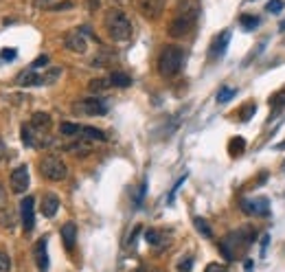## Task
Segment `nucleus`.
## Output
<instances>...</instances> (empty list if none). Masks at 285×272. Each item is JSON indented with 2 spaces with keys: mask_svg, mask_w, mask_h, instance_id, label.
I'll return each instance as SVG.
<instances>
[{
  "mask_svg": "<svg viewBox=\"0 0 285 272\" xmlns=\"http://www.w3.org/2000/svg\"><path fill=\"white\" fill-rule=\"evenodd\" d=\"M244 147H246V140L244 138H233L231 145H228V149H231L233 156H239V154L244 152Z\"/></svg>",
  "mask_w": 285,
  "mask_h": 272,
  "instance_id": "27",
  "label": "nucleus"
},
{
  "mask_svg": "<svg viewBox=\"0 0 285 272\" xmlns=\"http://www.w3.org/2000/svg\"><path fill=\"white\" fill-rule=\"evenodd\" d=\"M62 239H64V246H66V250H73L75 242H77V226H75L73 222H66L62 226Z\"/></svg>",
  "mask_w": 285,
  "mask_h": 272,
  "instance_id": "17",
  "label": "nucleus"
},
{
  "mask_svg": "<svg viewBox=\"0 0 285 272\" xmlns=\"http://www.w3.org/2000/svg\"><path fill=\"white\" fill-rule=\"evenodd\" d=\"M16 83L18 86H42V75H37L33 68L31 70H25L16 77Z\"/></svg>",
  "mask_w": 285,
  "mask_h": 272,
  "instance_id": "16",
  "label": "nucleus"
},
{
  "mask_svg": "<svg viewBox=\"0 0 285 272\" xmlns=\"http://www.w3.org/2000/svg\"><path fill=\"white\" fill-rule=\"evenodd\" d=\"M33 255H35V264H37V268H40V272H46V270H49V252H46V237H44V239H40V242L35 244Z\"/></svg>",
  "mask_w": 285,
  "mask_h": 272,
  "instance_id": "13",
  "label": "nucleus"
},
{
  "mask_svg": "<svg viewBox=\"0 0 285 272\" xmlns=\"http://www.w3.org/2000/svg\"><path fill=\"white\" fill-rule=\"evenodd\" d=\"M279 29H281V31H283V33H285V20L281 22V27H279Z\"/></svg>",
  "mask_w": 285,
  "mask_h": 272,
  "instance_id": "44",
  "label": "nucleus"
},
{
  "mask_svg": "<svg viewBox=\"0 0 285 272\" xmlns=\"http://www.w3.org/2000/svg\"><path fill=\"white\" fill-rule=\"evenodd\" d=\"M20 222H22V228L26 233L33 231L35 226V202L33 198H25L20 202Z\"/></svg>",
  "mask_w": 285,
  "mask_h": 272,
  "instance_id": "7",
  "label": "nucleus"
},
{
  "mask_svg": "<svg viewBox=\"0 0 285 272\" xmlns=\"http://www.w3.org/2000/svg\"><path fill=\"white\" fill-rule=\"evenodd\" d=\"M73 7V2H59V4H55V7H51V11H62V9H71Z\"/></svg>",
  "mask_w": 285,
  "mask_h": 272,
  "instance_id": "40",
  "label": "nucleus"
},
{
  "mask_svg": "<svg viewBox=\"0 0 285 272\" xmlns=\"http://www.w3.org/2000/svg\"><path fill=\"white\" fill-rule=\"evenodd\" d=\"M59 132H62L64 136H77V138H79L81 125H79V123H62V125H59Z\"/></svg>",
  "mask_w": 285,
  "mask_h": 272,
  "instance_id": "23",
  "label": "nucleus"
},
{
  "mask_svg": "<svg viewBox=\"0 0 285 272\" xmlns=\"http://www.w3.org/2000/svg\"><path fill=\"white\" fill-rule=\"evenodd\" d=\"M29 167L26 165H20L11 171V178H9V185H11V191L13 193H25L29 189Z\"/></svg>",
  "mask_w": 285,
  "mask_h": 272,
  "instance_id": "6",
  "label": "nucleus"
},
{
  "mask_svg": "<svg viewBox=\"0 0 285 272\" xmlns=\"http://www.w3.org/2000/svg\"><path fill=\"white\" fill-rule=\"evenodd\" d=\"M90 149H92V145H90V140H86V138H77L75 143L66 145V152H73V154H88Z\"/></svg>",
  "mask_w": 285,
  "mask_h": 272,
  "instance_id": "19",
  "label": "nucleus"
},
{
  "mask_svg": "<svg viewBox=\"0 0 285 272\" xmlns=\"http://www.w3.org/2000/svg\"><path fill=\"white\" fill-rule=\"evenodd\" d=\"M235 88H222V90H219V95H217V101L219 103H226V101H231L233 97H235Z\"/></svg>",
  "mask_w": 285,
  "mask_h": 272,
  "instance_id": "29",
  "label": "nucleus"
},
{
  "mask_svg": "<svg viewBox=\"0 0 285 272\" xmlns=\"http://www.w3.org/2000/svg\"><path fill=\"white\" fill-rule=\"evenodd\" d=\"M114 59V55L112 53H107V51H101V53H97L95 57H92V62H90V66H97V68H101V66H107V64Z\"/></svg>",
  "mask_w": 285,
  "mask_h": 272,
  "instance_id": "21",
  "label": "nucleus"
},
{
  "mask_svg": "<svg viewBox=\"0 0 285 272\" xmlns=\"http://www.w3.org/2000/svg\"><path fill=\"white\" fill-rule=\"evenodd\" d=\"M198 13H200V7L198 2H182L178 13H176V18L169 22V35L171 37H184L186 33H189L191 29H193L195 20H198Z\"/></svg>",
  "mask_w": 285,
  "mask_h": 272,
  "instance_id": "1",
  "label": "nucleus"
},
{
  "mask_svg": "<svg viewBox=\"0 0 285 272\" xmlns=\"http://www.w3.org/2000/svg\"><path fill=\"white\" fill-rule=\"evenodd\" d=\"M270 106L274 108V110H281V108L285 106V86L281 88V90H277L272 97H270Z\"/></svg>",
  "mask_w": 285,
  "mask_h": 272,
  "instance_id": "24",
  "label": "nucleus"
},
{
  "mask_svg": "<svg viewBox=\"0 0 285 272\" xmlns=\"http://www.w3.org/2000/svg\"><path fill=\"white\" fill-rule=\"evenodd\" d=\"M145 191H147V182H143L141 187H138V193H136V200H134V202H136V206H141V202H143V195H145Z\"/></svg>",
  "mask_w": 285,
  "mask_h": 272,
  "instance_id": "36",
  "label": "nucleus"
},
{
  "mask_svg": "<svg viewBox=\"0 0 285 272\" xmlns=\"http://www.w3.org/2000/svg\"><path fill=\"white\" fill-rule=\"evenodd\" d=\"M239 22H241V27H244L246 31H250V29H257V25H259V18H257V16H241Z\"/></svg>",
  "mask_w": 285,
  "mask_h": 272,
  "instance_id": "28",
  "label": "nucleus"
},
{
  "mask_svg": "<svg viewBox=\"0 0 285 272\" xmlns=\"http://www.w3.org/2000/svg\"><path fill=\"white\" fill-rule=\"evenodd\" d=\"M165 2L167 0H138V7H141V13L149 20H156L160 18V13L165 11Z\"/></svg>",
  "mask_w": 285,
  "mask_h": 272,
  "instance_id": "8",
  "label": "nucleus"
},
{
  "mask_svg": "<svg viewBox=\"0 0 285 272\" xmlns=\"http://www.w3.org/2000/svg\"><path fill=\"white\" fill-rule=\"evenodd\" d=\"M241 211L244 213H248V215H268V211H270V204H268V200L265 198H255V200H244L241 202Z\"/></svg>",
  "mask_w": 285,
  "mask_h": 272,
  "instance_id": "10",
  "label": "nucleus"
},
{
  "mask_svg": "<svg viewBox=\"0 0 285 272\" xmlns=\"http://www.w3.org/2000/svg\"><path fill=\"white\" fill-rule=\"evenodd\" d=\"M59 211V198L55 193H44L42 195V213L46 218H55V213Z\"/></svg>",
  "mask_w": 285,
  "mask_h": 272,
  "instance_id": "14",
  "label": "nucleus"
},
{
  "mask_svg": "<svg viewBox=\"0 0 285 272\" xmlns=\"http://www.w3.org/2000/svg\"><path fill=\"white\" fill-rule=\"evenodd\" d=\"M0 219H2V226H7V228H11V224H13V215L11 213H9V211H7V215H0Z\"/></svg>",
  "mask_w": 285,
  "mask_h": 272,
  "instance_id": "39",
  "label": "nucleus"
},
{
  "mask_svg": "<svg viewBox=\"0 0 285 272\" xmlns=\"http://www.w3.org/2000/svg\"><path fill=\"white\" fill-rule=\"evenodd\" d=\"M4 154H7V145H4V140L0 138V161L4 158Z\"/></svg>",
  "mask_w": 285,
  "mask_h": 272,
  "instance_id": "42",
  "label": "nucleus"
},
{
  "mask_svg": "<svg viewBox=\"0 0 285 272\" xmlns=\"http://www.w3.org/2000/svg\"><path fill=\"white\" fill-rule=\"evenodd\" d=\"M16 51L13 49H4V51H0V59H16Z\"/></svg>",
  "mask_w": 285,
  "mask_h": 272,
  "instance_id": "37",
  "label": "nucleus"
},
{
  "mask_svg": "<svg viewBox=\"0 0 285 272\" xmlns=\"http://www.w3.org/2000/svg\"><path fill=\"white\" fill-rule=\"evenodd\" d=\"M204 272H226V266L217 264V261H213V264H208L207 268H204Z\"/></svg>",
  "mask_w": 285,
  "mask_h": 272,
  "instance_id": "33",
  "label": "nucleus"
},
{
  "mask_svg": "<svg viewBox=\"0 0 285 272\" xmlns=\"http://www.w3.org/2000/svg\"><path fill=\"white\" fill-rule=\"evenodd\" d=\"M110 83H112V86H116V88H128V86H132V77L125 75V73L114 70V73L110 75Z\"/></svg>",
  "mask_w": 285,
  "mask_h": 272,
  "instance_id": "20",
  "label": "nucleus"
},
{
  "mask_svg": "<svg viewBox=\"0 0 285 272\" xmlns=\"http://www.w3.org/2000/svg\"><path fill=\"white\" fill-rule=\"evenodd\" d=\"M59 77H62V68H51L42 75V83H55Z\"/></svg>",
  "mask_w": 285,
  "mask_h": 272,
  "instance_id": "26",
  "label": "nucleus"
},
{
  "mask_svg": "<svg viewBox=\"0 0 285 272\" xmlns=\"http://www.w3.org/2000/svg\"><path fill=\"white\" fill-rule=\"evenodd\" d=\"M145 239H147V244H149V246H154V248H162V246H167V244H169L167 233L158 231V228H149V231L145 233Z\"/></svg>",
  "mask_w": 285,
  "mask_h": 272,
  "instance_id": "15",
  "label": "nucleus"
},
{
  "mask_svg": "<svg viewBox=\"0 0 285 272\" xmlns=\"http://www.w3.org/2000/svg\"><path fill=\"white\" fill-rule=\"evenodd\" d=\"M4 204H7V191H4V187L0 185V209H2Z\"/></svg>",
  "mask_w": 285,
  "mask_h": 272,
  "instance_id": "41",
  "label": "nucleus"
},
{
  "mask_svg": "<svg viewBox=\"0 0 285 272\" xmlns=\"http://www.w3.org/2000/svg\"><path fill=\"white\" fill-rule=\"evenodd\" d=\"M40 173L51 182H62V180H66V176H68V167L59 156L46 154L40 161Z\"/></svg>",
  "mask_w": 285,
  "mask_h": 272,
  "instance_id": "4",
  "label": "nucleus"
},
{
  "mask_svg": "<svg viewBox=\"0 0 285 272\" xmlns=\"http://www.w3.org/2000/svg\"><path fill=\"white\" fill-rule=\"evenodd\" d=\"M193 224H195V228H198L200 233H202L204 237H213V231H211V226H208V222L204 218H195L193 219Z\"/></svg>",
  "mask_w": 285,
  "mask_h": 272,
  "instance_id": "25",
  "label": "nucleus"
},
{
  "mask_svg": "<svg viewBox=\"0 0 285 272\" xmlns=\"http://www.w3.org/2000/svg\"><path fill=\"white\" fill-rule=\"evenodd\" d=\"M64 46H66L68 51H73V53H86V49H88V42H86V37H83L81 31H73V33H68L66 37H64Z\"/></svg>",
  "mask_w": 285,
  "mask_h": 272,
  "instance_id": "9",
  "label": "nucleus"
},
{
  "mask_svg": "<svg viewBox=\"0 0 285 272\" xmlns=\"http://www.w3.org/2000/svg\"><path fill=\"white\" fill-rule=\"evenodd\" d=\"M105 31L107 35L112 37L114 42H125L130 40L134 33V27H132V20L125 16L121 9H110L105 13Z\"/></svg>",
  "mask_w": 285,
  "mask_h": 272,
  "instance_id": "2",
  "label": "nucleus"
},
{
  "mask_svg": "<svg viewBox=\"0 0 285 272\" xmlns=\"http://www.w3.org/2000/svg\"><path fill=\"white\" fill-rule=\"evenodd\" d=\"M184 178H186V176H182L180 180L176 182V187H174V189H171V193H169V202H174V198H176V193H178V189L182 187V182H184Z\"/></svg>",
  "mask_w": 285,
  "mask_h": 272,
  "instance_id": "38",
  "label": "nucleus"
},
{
  "mask_svg": "<svg viewBox=\"0 0 285 272\" xmlns=\"http://www.w3.org/2000/svg\"><path fill=\"white\" fill-rule=\"evenodd\" d=\"M79 138H86V140H105L107 136L97 128H90V125H81V132H79Z\"/></svg>",
  "mask_w": 285,
  "mask_h": 272,
  "instance_id": "18",
  "label": "nucleus"
},
{
  "mask_svg": "<svg viewBox=\"0 0 285 272\" xmlns=\"http://www.w3.org/2000/svg\"><path fill=\"white\" fill-rule=\"evenodd\" d=\"M51 125H53V119H51V114H46V112H35V114L31 116V128H33L35 132L46 134L51 130Z\"/></svg>",
  "mask_w": 285,
  "mask_h": 272,
  "instance_id": "12",
  "label": "nucleus"
},
{
  "mask_svg": "<svg viewBox=\"0 0 285 272\" xmlns=\"http://www.w3.org/2000/svg\"><path fill=\"white\" fill-rule=\"evenodd\" d=\"M11 270V257H9V252L0 250V272H9Z\"/></svg>",
  "mask_w": 285,
  "mask_h": 272,
  "instance_id": "30",
  "label": "nucleus"
},
{
  "mask_svg": "<svg viewBox=\"0 0 285 272\" xmlns=\"http://www.w3.org/2000/svg\"><path fill=\"white\" fill-rule=\"evenodd\" d=\"M182 64H184V51L182 46H165L162 53L158 55V73L162 77H174L180 73Z\"/></svg>",
  "mask_w": 285,
  "mask_h": 272,
  "instance_id": "3",
  "label": "nucleus"
},
{
  "mask_svg": "<svg viewBox=\"0 0 285 272\" xmlns=\"http://www.w3.org/2000/svg\"><path fill=\"white\" fill-rule=\"evenodd\" d=\"M255 110H257V106H255V103H248V106H246V108H241V112H239V114H241V121H248L250 116L255 114Z\"/></svg>",
  "mask_w": 285,
  "mask_h": 272,
  "instance_id": "32",
  "label": "nucleus"
},
{
  "mask_svg": "<svg viewBox=\"0 0 285 272\" xmlns=\"http://www.w3.org/2000/svg\"><path fill=\"white\" fill-rule=\"evenodd\" d=\"M112 83H110V77L104 79V77H99V79H92L90 83H88V88H90V92H104L107 90Z\"/></svg>",
  "mask_w": 285,
  "mask_h": 272,
  "instance_id": "22",
  "label": "nucleus"
},
{
  "mask_svg": "<svg viewBox=\"0 0 285 272\" xmlns=\"http://www.w3.org/2000/svg\"><path fill=\"white\" fill-rule=\"evenodd\" d=\"M46 64H49V57H46V55H42V57H37L33 64H31V68L33 70H37V68H44Z\"/></svg>",
  "mask_w": 285,
  "mask_h": 272,
  "instance_id": "34",
  "label": "nucleus"
},
{
  "mask_svg": "<svg viewBox=\"0 0 285 272\" xmlns=\"http://www.w3.org/2000/svg\"><path fill=\"white\" fill-rule=\"evenodd\" d=\"M228 42H231V31H222V33L213 40L211 49H208V57H211V59H219L224 53H226Z\"/></svg>",
  "mask_w": 285,
  "mask_h": 272,
  "instance_id": "11",
  "label": "nucleus"
},
{
  "mask_svg": "<svg viewBox=\"0 0 285 272\" xmlns=\"http://www.w3.org/2000/svg\"><path fill=\"white\" fill-rule=\"evenodd\" d=\"M73 114L77 116H104L107 112V103L101 97H90V99H79L71 106Z\"/></svg>",
  "mask_w": 285,
  "mask_h": 272,
  "instance_id": "5",
  "label": "nucleus"
},
{
  "mask_svg": "<svg viewBox=\"0 0 285 272\" xmlns=\"http://www.w3.org/2000/svg\"><path fill=\"white\" fill-rule=\"evenodd\" d=\"M51 2V0H35V2H33V7L35 9H40V7H46V4H49Z\"/></svg>",
  "mask_w": 285,
  "mask_h": 272,
  "instance_id": "43",
  "label": "nucleus"
},
{
  "mask_svg": "<svg viewBox=\"0 0 285 272\" xmlns=\"http://www.w3.org/2000/svg\"><path fill=\"white\" fill-rule=\"evenodd\" d=\"M281 9H283V0H270L265 4V11H270V13H279Z\"/></svg>",
  "mask_w": 285,
  "mask_h": 272,
  "instance_id": "31",
  "label": "nucleus"
},
{
  "mask_svg": "<svg viewBox=\"0 0 285 272\" xmlns=\"http://www.w3.org/2000/svg\"><path fill=\"white\" fill-rule=\"evenodd\" d=\"M191 266H193V259H191V257H186L184 261H180V264H178V270L180 272H189Z\"/></svg>",
  "mask_w": 285,
  "mask_h": 272,
  "instance_id": "35",
  "label": "nucleus"
}]
</instances>
